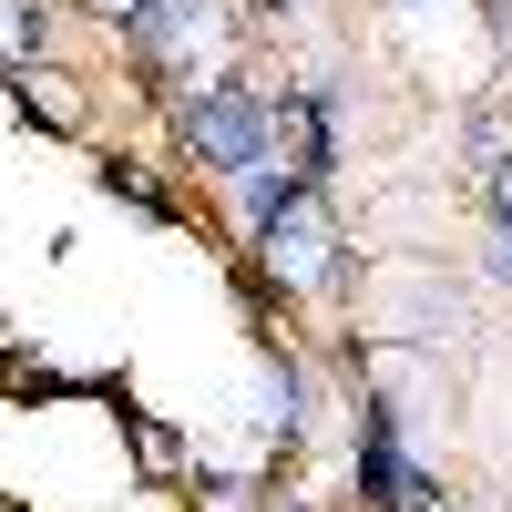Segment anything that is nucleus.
<instances>
[{
	"instance_id": "obj_6",
	"label": "nucleus",
	"mask_w": 512,
	"mask_h": 512,
	"mask_svg": "<svg viewBox=\"0 0 512 512\" xmlns=\"http://www.w3.org/2000/svg\"><path fill=\"white\" fill-rule=\"evenodd\" d=\"M492 216H502V226H512V154H502V164H492Z\"/></svg>"
},
{
	"instance_id": "obj_5",
	"label": "nucleus",
	"mask_w": 512,
	"mask_h": 512,
	"mask_svg": "<svg viewBox=\"0 0 512 512\" xmlns=\"http://www.w3.org/2000/svg\"><path fill=\"white\" fill-rule=\"evenodd\" d=\"M41 41V21H31V0H0V62H21Z\"/></svg>"
},
{
	"instance_id": "obj_9",
	"label": "nucleus",
	"mask_w": 512,
	"mask_h": 512,
	"mask_svg": "<svg viewBox=\"0 0 512 512\" xmlns=\"http://www.w3.org/2000/svg\"><path fill=\"white\" fill-rule=\"evenodd\" d=\"M113 11H123V21H134V11H154V0H113Z\"/></svg>"
},
{
	"instance_id": "obj_8",
	"label": "nucleus",
	"mask_w": 512,
	"mask_h": 512,
	"mask_svg": "<svg viewBox=\"0 0 512 512\" xmlns=\"http://www.w3.org/2000/svg\"><path fill=\"white\" fill-rule=\"evenodd\" d=\"M492 277H502V287H512V226H502V246H492Z\"/></svg>"
},
{
	"instance_id": "obj_2",
	"label": "nucleus",
	"mask_w": 512,
	"mask_h": 512,
	"mask_svg": "<svg viewBox=\"0 0 512 512\" xmlns=\"http://www.w3.org/2000/svg\"><path fill=\"white\" fill-rule=\"evenodd\" d=\"M328 246H338V226H328L318 195H287L277 216H267V267H277L287 287H318V277H328Z\"/></svg>"
},
{
	"instance_id": "obj_7",
	"label": "nucleus",
	"mask_w": 512,
	"mask_h": 512,
	"mask_svg": "<svg viewBox=\"0 0 512 512\" xmlns=\"http://www.w3.org/2000/svg\"><path fill=\"white\" fill-rule=\"evenodd\" d=\"M492 41H502V52H512V0H492Z\"/></svg>"
},
{
	"instance_id": "obj_3",
	"label": "nucleus",
	"mask_w": 512,
	"mask_h": 512,
	"mask_svg": "<svg viewBox=\"0 0 512 512\" xmlns=\"http://www.w3.org/2000/svg\"><path fill=\"white\" fill-rule=\"evenodd\" d=\"M359 482H369V502H390V512H431V472L400 461L390 420H369V431H359Z\"/></svg>"
},
{
	"instance_id": "obj_4",
	"label": "nucleus",
	"mask_w": 512,
	"mask_h": 512,
	"mask_svg": "<svg viewBox=\"0 0 512 512\" xmlns=\"http://www.w3.org/2000/svg\"><path fill=\"white\" fill-rule=\"evenodd\" d=\"M134 41L144 52H195V41H216V11L205 0H154V11H134Z\"/></svg>"
},
{
	"instance_id": "obj_1",
	"label": "nucleus",
	"mask_w": 512,
	"mask_h": 512,
	"mask_svg": "<svg viewBox=\"0 0 512 512\" xmlns=\"http://www.w3.org/2000/svg\"><path fill=\"white\" fill-rule=\"evenodd\" d=\"M185 144H195L205 164H226V175H246V164H267V113H256L246 93H205V103L185 113Z\"/></svg>"
}]
</instances>
